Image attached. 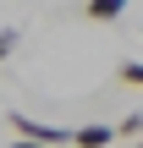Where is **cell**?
I'll use <instances>...</instances> for the list:
<instances>
[{
    "mask_svg": "<svg viewBox=\"0 0 143 148\" xmlns=\"http://www.w3.org/2000/svg\"><path fill=\"white\" fill-rule=\"evenodd\" d=\"M17 38H22V33H17V27H0V60H6V55H11V49H17Z\"/></svg>",
    "mask_w": 143,
    "mask_h": 148,
    "instance_id": "obj_6",
    "label": "cell"
},
{
    "mask_svg": "<svg viewBox=\"0 0 143 148\" xmlns=\"http://www.w3.org/2000/svg\"><path fill=\"white\" fill-rule=\"evenodd\" d=\"M116 143H143V115H127V121H116Z\"/></svg>",
    "mask_w": 143,
    "mask_h": 148,
    "instance_id": "obj_4",
    "label": "cell"
},
{
    "mask_svg": "<svg viewBox=\"0 0 143 148\" xmlns=\"http://www.w3.org/2000/svg\"><path fill=\"white\" fill-rule=\"evenodd\" d=\"M116 77H121L127 88H143V60H121V66H116Z\"/></svg>",
    "mask_w": 143,
    "mask_h": 148,
    "instance_id": "obj_5",
    "label": "cell"
},
{
    "mask_svg": "<svg viewBox=\"0 0 143 148\" xmlns=\"http://www.w3.org/2000/svg\"><path fill=\"white\" fill-rule=\"evenodd\" d=\"M121 11H127V0H88V5H83L88 22H116Z\"/></svg>",
    "mask_w": 143,
    "mask_h": 148,
    "instance_id": "obj_3",
    "label": "cell"
},
{
    "mask_svg": "<svg viewBox=\"0 0 143 148\" xmlns=\"http://www.w3.org/2000/svg\"><path fill=\"white\" fill-rule=\"evenodd\" d=\"M11 121V132L22 137V143H72V132H61V126H44V121H28V115H6Z\"/></svg>",
    "mask_w": 143,
    "mask_h": 148,
    "instance_id": "obj_1",
    "label": "cell"
},
{
    "mask_svg": "<svg viewBox=\"0 0 143 148\" xmlns=\"http://www.w3.org/2000/svg\"><path fill=\"white\" fill-rule=\"evenodd\" d=\"M72 143L77 148H105V143H116V126H77Z\"/></svg>",
    "mask_w": 143,
    "mask_h": 148,
    "instance_id": "obj_2",
    "label": "cell"
}]
</instances>
